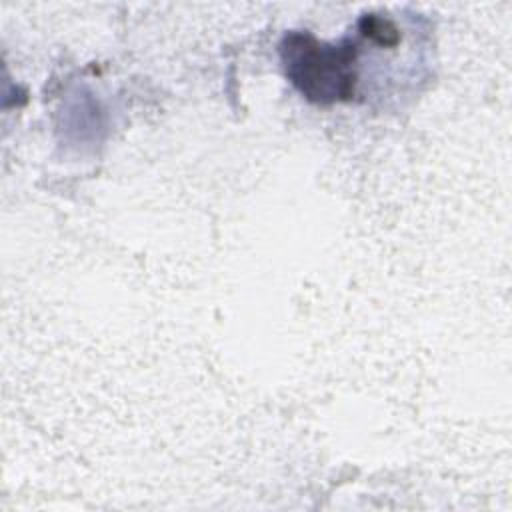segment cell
<instances>
[{
  "mask_svg": "<svg viewBox=\"0 0 512 512\" xmlns=\"http://www.w3.org/2000/svg\"><path fill=\"white\" fill-rule=\"evenodd\" d=\"M286 78L310 102L332 104L354 98L358 46L350 38L318 40L312 32H288L280 42Z\"/></svg>",
  "mask_w": 512,
  "mask_h": 512,
  "instance_id": "6da1fadb",
  "label": "cell"
}]
</instances>
